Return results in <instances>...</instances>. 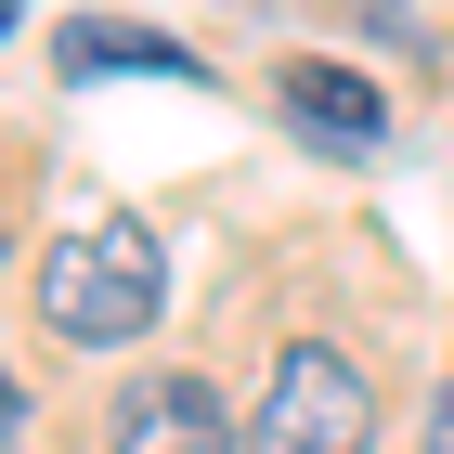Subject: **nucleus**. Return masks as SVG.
<instances>
[{"instance_id": "obj_3", "label": "nucleus", "mask_w": 454, "mask_h": 454, "mask_svg": "<svg viewBox=\"0 0 454 454\" xmlns=\"http://www.w3.org/2000/svg\"><path fill=\"white\" fill-rule=\"evenodd\" d=\"M105 442H117V454H247L208 377H130L117 416H105Z\"/></svg>"}, {"instance_id": "obj_1", "label": "nucleus", "mask_w": 454, "mask_h": 454, "mask_svg": "<svg viewBox=\"0 0 454 454\" xmlns=\"http://www.w3.org/2000/svg\"><path fill=\"white\" fill-rule=\"evenodd\" d=\"M156 299H169V247L143 221H91V234H66L39 260V325L66 350H130L156 325Z\"/></svg>"}, {"instance_id": "obj_7", "label": "nucleus", "mask_w": 454, "mask_h": 454, "mask_svg": "<svg viewBox=\"0 0 454 454\" xmlns=\"http://www.w3.org/2000/svg\"><path fill=\"white\" fill-rule=\"evenodd\" d=\"M13 13H27V0H0V27H13Z\"/></svg>"}, {"instance_id": "obj_4", "label": "nucleus", "mask_w": 454, "mask_h": 454, "mask_svg": "<svg viewBox=\"0 0 454 454\" xmlns=\"http://www.w3.org/2000/svg\"><path fill=\"white\" fill-rule=\"evenodd\" d=\"M286 117H299L325 156H377L389 143V91L350 78V66H286Z\"/></svg>"}, {"instance_id": "obj_2", "label": "nucleus", "mask_w": 454, "mask_h": 454, "mask_svg": "<svg viewBox=\"0 0 454 454\" xmlns=\"http://www.w3.org/2000/svg\"><path fill=\"white\" fill-rule=\"evenodd\" d=\"M247 454H377V377L338 338L273 350V389L247 416Z\"/></svg>"}, {"instance_id": "obj_8", "label": "nucleus", "mask_w": 454, "mask_h": 454, "mask_svg": "<svg viewBox=\"0 0 454 454\" xmlns=\"http://www.w3.org/2000/svg\"><path fill=\"white\" fill-rule=\"evenodd\" d=\"M0 416H13V389H0Z\"/></svg>"}, {"instance_id": "obj_5", "label": "nucleus", "mask_w": 454, "mask_h": 454, "mask_svg": "<svg viewBox=\"0 0 454 454\" xmlns=\"http://www.w3.org/2000/svg\"><path fill=\"white\" fill-rule=\"evenodd\" d=\"M66 78H182V91H208V66L182 52V39H156V27H130V13H78L66 39Z\"/></svg>"}, {"instance_id": "obj_6", "label": "nucleus", "mask_w": 454, "mask_h": 454, "mask_svg": "<svg viewBox=\"0 0 454 454\" xmlns=\"http://www.w3.org/2000/svg\"><path fill=\"white\" fill-rule=\"evenodd\" d=\"M428 454H454V377H442V403H428Z\"/></svg>"}]
</instances>
